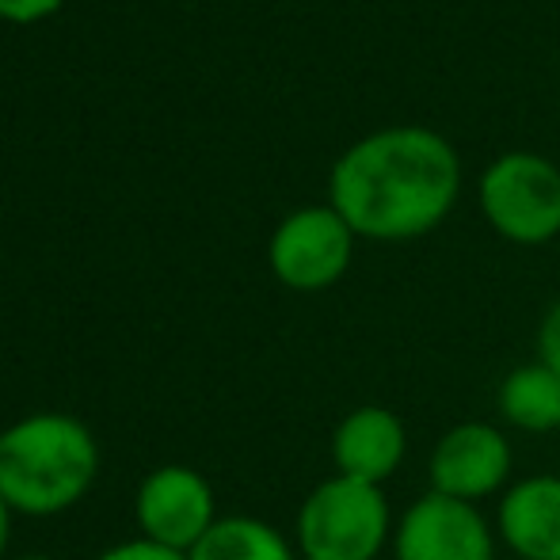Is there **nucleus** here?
<instances>
[{
    "label": "nucleus",
    "mask_w": 560,
    "mask_h": 560,
    "mask_svg": "<svg viewBox=\"0 0 560 560\" xmlns=\"http://www.w3.org/2000/svg\"><path fill=\"white\" fill-rule=\"evenodd\" d=\"M462 191V161L428 126H385L347 145L328 176V207L354 236L416 241L446 222Z\"/></svg>",
    "instance_id": "nucleus-1"
},
{
    "label": "nucleus",
    "mask_w": 560,
    "mask_h": 560,
    "mask_svg": "<svg viewBox=\"0 0 560 560\" xmlns=\"http://www.w3.org/2000/svg\"><path fill=\"white\" fill-rule=\"evenodd\" d=\"M100 477V443L66 412H35L0 431V500L15 515L50 518L77 508Z\"/></svg>",
    "instance_id": "nucleus-2"
},
{
    "label": "nucleus",
    "mask_w": 560,
    "mask_h": 560,
    "mask_svg": "<svg viewBox=\"0 0 560 560\" xmlns=\"http://www.w3.org/2000/svg\"><path fill=\"white\" fill-rule=\"evenodd\" d=\"M393 530L397 518L382 488L332 472L298 508L294 549L302 560H377Z\"/></svg>",
    "instance_id": "nucleus-3"
},
{
    "label": "nucleus",
    "mask_w": 560,
    "mask_h": 560,
    "mask_svg": "<svg viewBox=\"0 0 560 560\" xmlns=\"http://www.w3.org/2000/svg\"><path fill=\"white\" fill-rule=\"evenodd\" d=\"M477 202L503 241L549 244L560 233V168L538 153H503L480 176Z\"/></svg>",
    "instance_id": "nucleus-4"
},
{
    "label": "nucleus",
    "mask_w": 560,
    "mask_h": 560,
    "mask_svg": "<svg viewBox=\"0 0 560 560\" xmlns=\"http://www.w3.org/2000/svg\"><path fill=\"white\" fill-rule=\"evenodd\" d=\"M354 229L332 207H302L287 214L267 241L271 275L287 290L317 294L336 287L354 259Z\"/></svg>",
    "instance_id": "nucleus-5"
},
{
    "label": "nucleus",
    "mask_w": 560,
    "mask_h": 560,
    "mask_svg": "<svg viewBox=\"0 0 560 560\" xmlns=\"http://www.w3.org/2000/svg\"><path fill=\"white\" fill-rule=\"evenodd\" d=\"M133 518L145 541L191 553L218 523L214 488L191 465H156L133 495Z\"/></svg>",
    "instance_id": "nucleus-6"
},
{
    "label": "nucleus",
    "mask_w": 560,
    "mask_h": 560,
    "mask_svg": "<svg viewBox=\"0 0 560 560\" xmlns=\"http://www.w3.org/2000/svg\"><path fill=\"white\" fill-rule=\"evenodd\" d=\"M393 560H495V526L477 503L423 492L397 518Z\"/></svg>",
    "instance_id": "nucleus-7"
},
{
    "label": "nucleus",
    "mask_w": 560,
    "mask_h": 560,
    "mask_svg": "<svg viewBox=\"0 0 560 560\" xmlns=\"http://www.w3.org/2000/svg\"><path fill=\"white\" fill-rule=\"evenodd\" d=\"M511 469H515V450L495 423L485 420H465L446 428L428 457L431 492L465 503L503 495L511 488Z\"/></svg>",
    "instance_id": "nucleus-8"
},
{
    "label": "nucleus",
    "mask_w": 560,
    "mask_h": 560,
    "mask_svg": "<svg viewBox=\"0 0 560 560\" xmlns=\"http://www.w3.org/2000/svg\"><path fill=\"white\" fill-rule=\"evenodd\" d=\"M408 457V428L393 408L359 405L336 423L332 465L339 477L382 488Z\"/></svg>",
    "instance_id": "nucleus-9"
},
{
    "label": "nucleus",
    "mask_w": 560,
    "mask_h": 560,
    "mask_svg": "<svg viewBox=\"0 0 560 560\" xmlns=\"http://www.w3.org/2000/svg\"><path fill=\"white\" fill-rule=\"evenodd\" d=\"M495 538L518 560H560V477L515 480L495 508Z\"/></svg>",
    "instance_id": "nucleus-10"
},
{
    "label": "nucleus",
    "mask_w": 560,
    "mask_h": 560,
    "mask_svg": "<svg viewBox=\"0 0 560 560\" xmlns=\"http://www.w3.org/2000/svg\"><path fill=\"white\" fill-rule=\"evenodd\" d=\"M495 408L503 423L526 435L560 431V377L541 359L515 366L495 389Z\"/></svg>",
    "instance_id": "nucleus-11"
},
{
    "label": "nucleus",
    "mask_w": 560,
    "mask_h": 560,
    "mask_svg": "<svg viewBox=\"0 0 560 560\" xmlns=\"http://www.w3.org/2000/svg\"><path fill=\"white\" fill-rule=\"evenodd\" d=\"M187 560H302L298 549L256 515H222Z\"/></svg>",
    "instance_id": "nucleus-12"
},
{
    "label": "nucleus",
    "mask_w": 560,
    "mask_h": 560,
    "mask_svg": "<svg viewBox=\"0 0 560 560\" xmlns=\"http://www.w3.org/2000/svg\"><path fill=\"white\" fill-rule=\"evenodd\" d=\"M538 359L560 377V298L549 305L538 325Z\"/></svg>",
    "instance_id": "nucleus-13"
},
{
    "label": "nucleus",
    "mask_w": 560,
    "mask_h": 560,
    "mask_svg": "<svg viewBox=\"0 0 560 560\" xmlns=\"http://www.w3.org/2000/svg\"><path fill=\"white\" fill-rule=\"evenodd\" d=\"M96 560H187V557L176 553V549L153 546V541H145V538H133V541H122V546L104 549Z\"/></svg>",
    "instance_id": "nucleus-14"
},
{
    "label": "nucleus",
    "mask_w": 560,
    "mask_h": 560,
    "mask_svg": "<svg viewBox=\"0 0 560 560\" xmlns=\"http://www.w3.org/2000/svg\"><path fill=\"white\" fill-rule=\"evenodd\" d=\"M66 0H0V20L8 23H38L54 15Z\"/></svg>",
    "instance_id": "nucleus-15"
},
{
    "label": "nucleus",
    "mask_w": 560,
    "mask_h": 560,
    "mask_svg": "<svg viewBox=\"0 0 560 560\" xmlns=\"http://www.w3.org/2000/svg\"><path fill=\"white\" fill-rule=\"evenodd\" d=\"M12 515L15 511L0 500V560H8V541H12Z\"/></svg>",
    "instance_id": "nucleus-16"
},
{
    "label": "nucleus",
    "mask_w": 560,
    "mask_h": 560,
    "mask_svg": "<svg viewBox=\"0 0 560 560\" xmlns=\"http://www.w3.org/2000/svg\"><path fill=\"white\" fill-rule=\"evenodd\" d=\"M12 560H54V557H46V553H23V557H12Z\"/></svg>",
    "instance_id": "nucleus-17"
},
{
    "label": "nucleus",
    "mask_w": 560,
    "mask_h": 560,
    "mask_svg": "<svg viewBox=\"0 0 560 560\" xmlns=\"http://www.w3.org/2000/svg\"><path fill=\"white\" fill-rule=\"evenodd\" d=\"M557 439H560V431H557Z\"/></svg>",
    "instance_id": "nucleus-18"
},
{
    "label": "nucleus",
    "mask_w": 560,
    "mask_h": 560,
    "mask_svg": "<svg viewBox=\"0 0 560 560\" xmlns=\"http://www.w3.org/2000/svg\"><path fill=\"white\" fill-rule=\"evenodd\" d=\"M0 431H4V428H0Z\"/></svg>",
    "instance_id": "nucleus-19"
}]
</instances>
